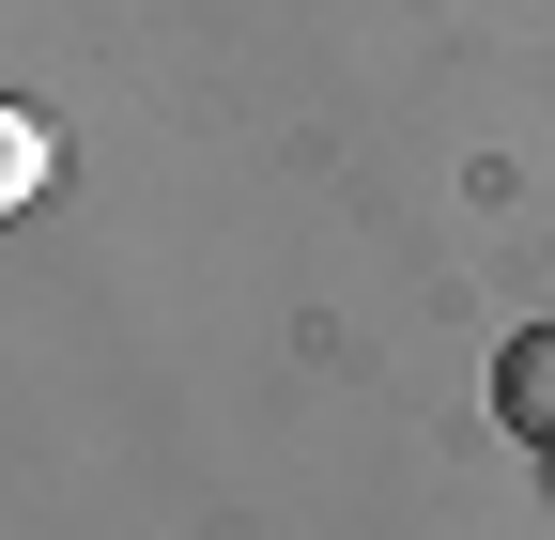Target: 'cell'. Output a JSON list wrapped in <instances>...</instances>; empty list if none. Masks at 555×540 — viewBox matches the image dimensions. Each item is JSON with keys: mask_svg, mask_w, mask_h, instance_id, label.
<instances>
[{"mask_svg": "<svg viewBox=\"0 0 555 540\" xmlns=\"http://www.w3.org/2000/svg\"><path fill=\"white\" fill-rule=\"evenodd\" d=\"M494 417H509L525 448H555V324H525V340H509V371H494Z\"/></svg>", "mask_w": 555, "mask_h": 540, "instance_id": "6da1fadb", "label": "cell"}, {"mask_svg": "<svg viewBox=\"0 0 555 540\" xmlns=\"http://www.w3.org/2000/svg\"><path fill=\"white\" fill-rule=\"evenodd\" d=\"M47 170H62V140H47L31 108H0V217H31V201H47Z\"/></svg>", "mask_w": 555, "mask_h": 540, "instance_id": "7a4b0ae2", "label": "cell"}]
</instances>
